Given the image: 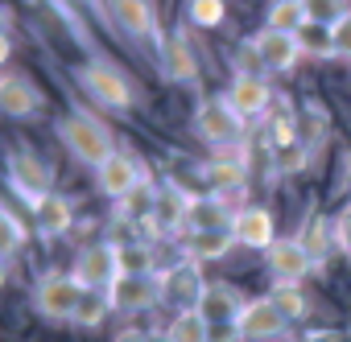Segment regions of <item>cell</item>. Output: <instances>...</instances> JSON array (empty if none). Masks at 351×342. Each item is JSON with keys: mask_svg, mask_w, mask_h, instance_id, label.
<instances>
[{"mask_svg": "<svg viewBox=\"0 0 351 342\" xmlns=\"http://www.w3.org/2000/svg\"><path fill=\"white\" fill-rule=\"evenodd\" d=\"M232 207L215 194H199L195 207H191V219H186V235H207V231H228L232 227Z\"/></svg>", "mask_w": 351, "mask_h": 342, "instance_id": "22", "label": "cell"}, {"mask_svg": "<svg viewBox=\"0 0 351 342\" xmlns=\"http://www.w3.org/2000/svg\"><path fill=\"white\" fill-rule=\"evenodd\" d=\"M265 268H269L273 285H302L310 272H318L314 256H310V252L298 244V235H285V239H277V244L265 252Z\"/></svg>", "mask_w": 351, "mask_h": 342, "instance_id": "11", "label": "cell"}, {"mask_svg": "<svg viewBox=\"0 0 351 342\" xmlns=\"http://www.w3.org/2000/svg\"><path fill=\"white\" fill-rule=\"evenodd\" d=\"M223 103L240 116V120H256L273 107V87H269V75H240L228 83L223 91Z\"/></svg>", "mask_w": 351, "mask_h": 342, "instance_id": "16", "label": "cell"}, {"mask_svg": "<svg viewBox=\"0 0 351 342\" xmlns=\"http://www.w3.org/2000/svg\"><path fill=\"white\" fill-rule=\"evenodd\" d=\"M141 186H149V169L145 161H136L132 153H116L104 169H95V190L108 202H124L128 194H136Z\"/></svg>", "mask_w": 351, "mask_h": 342, "instance_id": "9", "label": "cell"}, {"mask_svg": "<svg viewBox=\"0 0 351 342\" xmlns=\"http://www.w3.org/2000/svg\"><path fill=\"white\" fill-rule=\"evenodd\" d=\"M75 83H79L99 107H108V111H128V107L136 103V91H132L128 75H124L120 66H112L104 54H91L87 62H79V66H75Z\"/></svg>", "mask_w": 351, "mask_h": 342, "instance_id": "2", "label": "cell"}, {"mask_svg": "<svg viewBox=\"0 0 351 342\" xmlns=\"http://www.w3.org/2000/svg\"><path fill=\"white\" fill-rule=\"evenodd\" d=\"M252 46H256V54H261V62H265V75H289L306 54H302V42L293 38V34H277V29H269V25H261L256 34H252Z\"/></svg>", "mask_w": 351, "mask_h": 342, "instance_id": "15", "label": "cell"}, {"mask_svg": "<svg viewBox=\"0 0 351 342\" xmlns=\"http://www.w3.org/2000/svg\"><path fill=\"white\" fill-rule=\"evenodd\" d=\"M232 248H236L232 227H228V231H207V235H186V260H195V264L223 260Z\"/></svg>", "mask_w": 351, "mask_h": 342, "instance_id": "25", "label": "cell"}, {"mask_svg": "<svg viewBox=\"0 0 351 342\" xmlns=\"http://www.w3.org/2000/svg\"><path fill=\"white\" fill-rule=\"evenodd\" d=\"M195 190H186L182 182H157V198H153V235H186V219L195 207Z\"/></svg>", "mask_w": 351, "mask_h": 342, "instance_id": "8", "label": "cell"}, {"mask_svg": "<svg viewBox=\"0 0 351 342\" xmlns=\"http://www.w3.org/2000/svg\"><path fill=\"white\" fill-rule=\"evenodd\" d=\"M42 107H46V91L29 75H21V70L0 75V111L9 120H34Z\"/></svg>", "mask_w": 351, "mask_h": 342, "instance_id": "12", "label": "cell"}, {"mask_svg": "<svg viewBox=\"0 0 351 342\" xmlns=\"http://www.w3.org/2000/svg\"><path fill=\"white\" fill-rule=\"evenodd\" d=\"M298 244L314 256V264L322 268V260H326V252H335V235H330V227L318 219V215H310L306 223H302V231H298Z\"/></svg>", "mask_w": 351, "mask_h": 342, "instance_id": "28", "label": "cell"}, {"mask_svg": "<svg viewBox=\"0 0 351 342\" xmlns=\"http://www.w3.org/2000/svg\"><path fill=\"white\" fill-rule=\"evenodd\" d=\"M161 301V280L157 276H120V285L112 289V305L116 313H136Z\"/></svg>", "mask_w": 351, "mask_h": 342, "instance_id": "21", "label": "cell"}, {"mask_svg": "<svg viewBox=\"0 0 351 342\" xmlns=\"http://www.w3.org/2000/svg\"><path fill=\"white\" fill-rule=\"evenodd\" d=\"M306 13H310L314 25L335 29V25H343L351 17V5H347V0H306Z\"/></svg>", "mask_w": 351, "mask_h": 342, "instance_id": "34", "label": "cell"}, {"mask_svg": "<svg viewBox=\"0 0 351 342\" xmlns=\"http://www.w3.org/2000/svg\"><path fill=\"white\" fill-rule=\"evenodd\" d=\"M265 25L277 29V34H302L310 25V13H306V0H273L265 9Z\"/></svg>", "mask_w": 351, "mask_h": 342, "instance_id": "23", "label": "cell"}, {"mask_svg": "<svg viewBox=\"0 0 351 342\" xmlns=\"http://www.w3.org/2000/svg\"><path fill=\"white\" fill-rule=\"evenodd\" d=\"M285 334H289V321L273 309L269 297L248 301L240 321H236V338H244V342H273V338H285Z\"/></svg>", "mask_w": 351, "mask_h": 342, "instance_id": "17", "label": "cell"}, {"mask_svg": "<svg viewBox=\"0 0 351 342\" xmlns=\"http://www.w3.org/2000/svg\"><path fill=\"white\" fill-rule=\"evenodd\" d=\"M232 239H236V248L269 252V248L277 244L273 215H269L265 207H236V215H232Z\"/></svg>", "mask_w": 351, "mask_h": 342, "instance_id": "18", "label": "cell"}, {"mask_svg": "<svg viewBox=\"0 0 351 342\" xmlns=\"http://www.w3.org/2000/svg\"><path fill=\"white\" fill-rule=\"evenodd\" d=\"M153 198H157V182H149V186H141L136 194H128L124 202H116V215H120L124 223H149V219H153Z\"/></svg>", "mask_w": 351, "mask_h": 342, "instance_id": "32", "label": "cell"}, {"mask_svg": "<svg viewBox=\"0 0 351 342\" xmlns=\"http://www.w3.org/2000/svg\"><path fill=\"white\" fill-rule=\"evenodd\" d=\"M104 9V5H99ZM108 13V21L124 34V38H132V42H153V46H161V29H157V9L153 5H145V0H120V5H108L104 9Z\"/></svg>", "mask_w": 351, "mask_h": 342, "instance_id": "13", "label": "cell"}, {"mask_svg": "<svg viewBox=\"0 0 351 342\" xmlns=\"http://www.w3.org/2000/svg\"><path fill=\"white\" fill-rule=\"evenodd\" d=\"M124 276H153V248L149 244H120Z\"/></svg>", "mask_w": 351, "mask_h": 342, "instance_id": "35", "label": "cell"}, {"mask_svg": "<svg viewBox=\"0 0 351 342\" xmlns=\"http://www.w3.org/2000/svg\"><path fill=\"white\" fill-rule=\"evenodd\" d=\"M330 235H335V252H343L351 260V207H343L330 223Z\"/></svg>", "mask_w": 351, "mask_h": 342, "instance_id": "38", "label": "cell"}, {"mask_svg": "<svg viewBox=\"0 0 351 342\" xmlns=\"http://www.w3.org/2000/svg\"><path fill=\"white\" fill-rule=\"evenodd\" d=\"M244 124H248V120H240V116L223 103V95L203 99V103L195 107V116H191L195 136H199L203 144H211L215 153H232V148H240V144H244Z\"/></svg>", "mask_w": 351, "mask_h": 342, "instance_id": "3", "label": "cell"}, {"mask_svg": "<svg viewBox=\"0 0 351 342\" xmlns=\"http://www.w3.org/2000/svg\"><path fill=\"white\" fill-rule=\"evenodd\" d=\"M240 75H265V62H261L252 38L244 46H236V54H232V79H240Z\"/></svg>", "mask_w": 351, "mask_h": 342, "instance_id": "37", "label": "cell"}, {"mask_svg": "<svg viewBox=\"0 0 351 342\" xmlns=\"http://www.w3.org/2000/svg\"><path fill=\"white\" fill-rule=\"evenodd\" d=\"M112 342H153V334H149V330H141V326H124Z\"/></svg>", "mask_w": 351, "mask_h": 342, "instance_id": "40", "label": "cell"}, {"mask_svg": "<svg viewBox=\"0 0 351 342\" xmlns=\"http://www.w3.org/2000/svg\"><path fill=\"white\" fill-rule=\"evenodd\" d=\"M199 178L207 182V190H211L215 198H223V194H244L248 157H244V153H215L211 161L199 165Z\"/></svg>", "mask_w": 351, "mask_h": 342, "instance_id": "14", "label": "cell"}, {"mask_svg": "<svg viewBox=\"0 0 351 342\" xmlns=\"http://www.w3.org/2000/svg\"><path fill=\"white\" fill-rule=\"evenodd\" d=\"M0 248H5V272H9V264L25 248V223L17 215V207H9V202H5V211H0Z\"/></svg>", "mask_w": 351, "mask_h": 342, "instance_id": "29", "label": "cell"}, {"mask_svg": "<svg viewBox=\"0 0 351 342\" xmlns=\"http://www.w3.org/2000/svg\"><path fill=\"white\" fill-rule=\"evenodd\" d=\"M265 297L273 301V309H277L285 321H302V317H310V297L302 293V285H273Z\"/></svg>", "mask_w": 351, "mask_h": 342, "instance_id": "26", "label": "cell"}, {"mask_svg": "<svg viewBox=\"0 0 351 342\" xmlns=\"http://www.w3.org/2000/svg\"><path fill=\"white\" fill-rule=\"evenodd\" d=\"M5 169H9V186H13V194H17L21 202H29V211H34L42 198L54 194V169H50L29 144H17V148L9 153Z\"/></svg>", "mask_w": 351, "mask_h": 342, "instance_id": "5", "label": "cell"}, {"mask_svg": "<svg viewBox=\"0 0 351 342\" xmlns=\"http://www.w3.org/2000/svg\"><path fill=\"white\" fill-rule=\"evenodd\" d=\"M298 42H302V54H310V58H335V50H330V29H322V25H314V21L298 34Z\"/></svg>", "mask_w": 351, "mask_h": 342, "instance_id": "36", "label": "cell"}, {"mask_svg": "<svg viewBox=\"0 0 351 342\" xmlns=\"http://www.w3.org/2000/svg\"><path fill=\"white\" fill-rule=\"evenodd\" d=\"M169 342H211V321L199 313V309H186V313H173L169 317V326L161 330Z\"/></svg>", "mask_w": 351, "mask_h": 342, "instance_id": "24", "label": "cell"}, {"mask_svg": "<svg viewBox=\"0 0 351 342\" xmlns=\"http://www.w3.org/2000/svg\"><path fill=\"white\" fill-rule=\"evenodd\" d=\"M153 342H169V338H165V334H153Z\"/></svg>", "mask_w": 351, "mask_h": 342, "instance_id": "41", "label": "cell"}, {"mask_svg": "<svg viewBox=\"0 0 351 342\" xmlns=\"http://www.w3.org/2000/svg\"><path fill=\"white\" fill-rule=\"evenodd\" d=\"M54 132H58V144H62L79 165H87L91 174H95V169H104V165L120 153L116 140H112V128H108L99 116L83 111V107H71L66 116H58Z\"/></svg>", "mask_w": 351, "mask_h": 342, "instance_id": "1", "label": "cell"}, {"mask_svg": "<svg viewBox=\"0 0 351 342\" xmlns=\"http://www.w3.org/2000/svg\"><path fill=\"white\" fill-rule=\"evenodd\" d=\"M157 280H161V301H165L173 313L199 309V301H203V293H207L203 264H195V260H178L169 272H161Z\"/></svg>", "mask_w": 351, "mask_h": 342, "instance_id": "10", "label": "cell"}, {"mask_svg": "<svg viewBox=\"0 0 351 342\" xmlns=\"http://www.w3.org/2000/svg\"><path fill=\"white\" fill-rule=\"evenodd\" d=\"M29 301H34V313L42 321H75V309L83 301V285L71 272H46V276H38Z\"/></svg>", "mask_w": 351, "mask_h": 342, "instance_id": "6", "label": "cell"}, {"mask_svg": "<svg viewBox=\"0 0 351 342\" xmlns=\"http://www.w3.org/2000/svg\"><path fill=\"white\" fill-rule=\"evenodd\" d=\"M112 313H116L112 293H87V289H83V301H79V309H75V321H71V326H79V330H95V326H104Z\"/></svg>", "mask_w": 351, "mask_h": 342, "instance_id": "27", "label": "cell"}, {"mask_svg": "<svg viewBox=\"0 0 351 342\" xmlns=\"http://www.w3.org/2000/svg\"><path fill=\"white\" fill-rule=\"evenodd\" d=\"M186 21L195 29H219L228 21V5H223V0H191V5H186Z\"/></svg>", "mask_w": 351, "mask_h": 342, "instance_id": "33", "label": "cell"}, {"mask_svg": "<svg viewBox=\"0 0 351 342\" xmlns=\"http://www.w3.org/2000/svg\"><path fill=\"white\" fill-rule=\"evenodd\" d=\"M244 305H248V301H244L232 285H223V280H207V293H203V301H199V313L211 321V330H215V326L236 330Z\"/></svg>", "mask_w": 351, "mask_h": 342, "instance_id": "19", "label": "cell"}, {"mask_svg": "<svg viewBox=\"0 0 351 342\" xmlns=\"http://www.w3.org/2000/svg\"><path fill=\"white\" fill-rule=\"evenodd\" d=\"M71 227H75V207H71V198L66 194H50V198H42L38 207H34V231L42 235V239H62V235H71Z\"/></svg>", "mask_w": 351, "mask_h": 342, "instance_id": "20", "label": "cell"}, {"mask_svg": "<svg viewBox=\"0 0 351 342\" xmlns=\"http://www.w3.org/2000/svg\"><path fill=\"white\" fill-rule=\"evenodd\" d=\"M330 50H335V58H347L351 62V17L330 29Z\"/></svg>", "mask_w": 351, "mask_h": 342, "instance_id": "39", "label": "cell"}, {"mask_svg": "<svg viewBox=\"0 0 351 342\" xmlns=\"http://www.w3.org/2000/svg\"><path fill=\"white\" fill-rule=\"evenodd\" d=\"M310 161H314V148H310L306 140H293V144H285V148H273V174H281V178L306 174Z\"/></svg>", "mask_w": 351, "mask_h": 342, "instance_id": "30", "label": "cell"}, {"mask_svg": "<svg viewBox=\"0 0 351 342\" xmlns=\"http://www.w3.org/2000/svg\"><path fill=\"white\" fill-rule=\"evenodd\" d=\"M326 132H330V120H326V111L318 107V103H306L302 111H298V136L318 153L322 148V140H326Z\"/></svg>", "mask_w": 351, "mask_h": 342, "instance_id": "31", "label": "cell"}, {"mask_svg": "<svg viewBox=\"0 0 351 342\" xmlns=\"http://www.w3.org/2000/svg\"><path fill=\"white\" fill-rule=\"evenodd\" d=\"M71 276L87 289V293H112L124 276L120 268V244L116 239H95V244H83L79 256H75V268Z\"/></svg>", "mask_w": 351, "mask_h": 342, "instance_id": "4", "label": "cell"}, {"mask_svg": "<svg viewBox=\"0 0 351 342\" xmlns=\"http://www.w3.org/2000/svg\"><path fill=\"white\" fill-rule=\"evenodd\" d=\"M157 70L165 83H178V87H195L199 83V54L186 29H169L157 46Z\"/></svg>", "mask_w": 351, "mask_h": 342, "instance_id": "7", "label": "cell"}]
</instances>
